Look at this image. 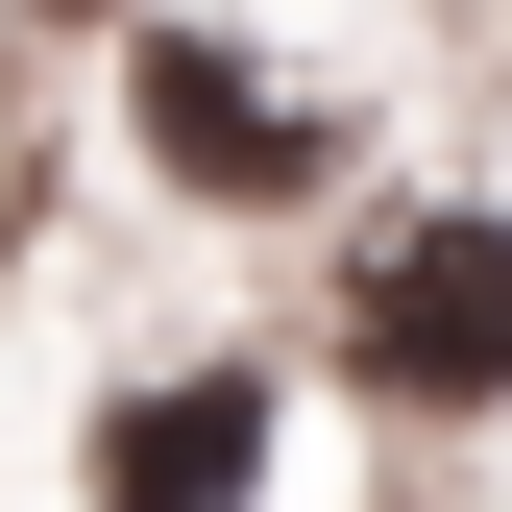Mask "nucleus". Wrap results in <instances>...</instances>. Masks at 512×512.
I'll use <instances>...</instances> for the list:
<instances>
[{"label":"nucleus","instance_id":"nucleus-1","mask_svg":"<svg viewBox=\"0 0 512 512\" xmlns=\"http://www.w3.org/2000/svg\"><path fill=\"white\" fill-rule=\"evenodd\" d=\"M317 342L391 439H488L512 415V196L488 171H366L342 269H317Z\"/></svg>","mask_w":512,"mask_h":512},{"label":"nucleus","instance_id":"nucleus-2","mask_svg":"<svg viewBox=\"0 0 512 512\" xmlns=\"http://www.w3.org/2000/svg\"><path fill=\"white\" fill-rule=\"evenodd\" d=\"M122 147H147V196H196V220H342L366 196V98L293 74L244 0H220V25H196V0L122 25Z\"/></svg>","mask_w":512,"mask_h":512},{"label":"nucleus","instance_id":"nucleus-3","mask_svg":"<svg viewBox=\"0 0 512 512\" xmlns=\"http://www.w3.org/2000/svg\"><path fill=\"white\" fill-rule=\"evenodd\" d=\"M269 488H293V391L244 342H171L74 415V512H269Z\"/></svg>","mask_w":512,"mask_h":512},{"label":"nucleus","instance_id":"nucleus-4","mask_svg":"<svg viewBox=\"0 0 512 512\" xmlns=\"http://www.w3.org/2000/svg\"><path fill=\"white\" fill-rule=\"evenodd\" d=\"M147 0H0V49H122Z\"/></svg>","mask_w":512,"mask_h":512}]
</instances>
